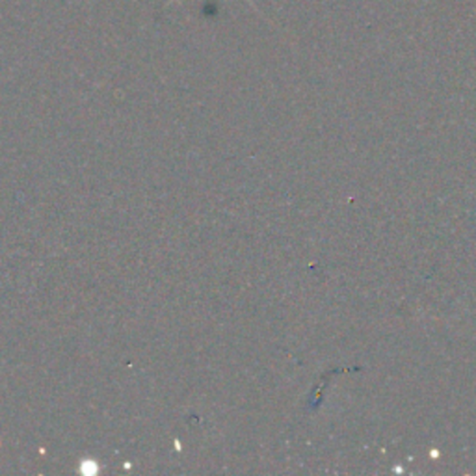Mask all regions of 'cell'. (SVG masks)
<instances>
[{"label":"cell","mask_w":476,"mask_h":476,"mask_svg":"<svg viewBox=\"0 0 476 476\" xmlns=\"http://www.w3.org/2000/svg\"><path fill=\"white\" fill-rule=\"evenodd\" d=\"M170 3H175V0H170ZM248 3H250V5H253V3H252V0H248Z\"/></svg>","instance_id":"1"}]
</instances>
